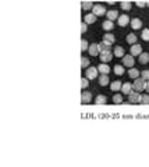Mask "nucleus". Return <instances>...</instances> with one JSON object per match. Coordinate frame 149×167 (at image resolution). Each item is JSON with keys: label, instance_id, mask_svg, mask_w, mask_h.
Returning a JSON list of instances; mask_svg holds the SVG:
<instances>
[{"label": "nucleus", "instance_id": "f257e3e1", "mask_svg": "<svg viewBox=\"0 0 149 167\" xmlns=\"http://www.w3.org/2000/svg\"><path fill=\"white\" fill-rule=\"evenodd\" d=\"M134 90L135 92H142V90L146 89V81L143 79V78H137L135 79V82H134Z\"/></svg>", "mask_w": 149, "mask_h": 167}, {"label": "nucleus", "instance_id": "f03ea898", "mask_svg": "<svg viewBox=\"0 0 149 167\" xmlns=\"http://www.w3.org/2000/svg\"><path fill=\"white\" fill-rule=\"evenodd\" d=\"M98 68L96 67H89L87 71H85V77L89 78V79H93V78L98 77Z\"/></svg>", "mask_w": 149, "mask_h": 167}, {"label": "nucleus", "instance_id": "7ed1b4c3", "mask_svg": "<svg viewBox=\"0 0 149 167\" xmlns=\"http://www.w3.org/2000/svg\"><path fill=\"white\" fill-rule=\"evenodd\" d=\"M123 63H124L125 67H134V56L132 54H128V56H125L124 54V57H123Z\"/></svg>", "mask_w": 149, "mask_h": 167}, {"label": "nucleus", "instance_id": "20e7f679", "mask_svg": "<svg viewBox=\"0 0 149 167\" xmlns=\"http://www.w3.org/2000/svg\"><path fill=\"white\" fill-rule=\"evenodd\" d=\"M98 47H99V53H100V51H106V50L110 51V49H112V42L103 40L100 45H98Z\"/></svg>", "mask_w": 149, "mask_h": 167}, {"label": "nucleus", "instance_id": "39448f33", "mask_svg": "<svg viewBox=\"0 0 149 167\" xmlns=\"http://www.w3.org/2000/svg\"><path fill=\"white\" fill-rule=\"evenodd\" d=\"M92 11L95 15H103V14L106 13V10H105V7L103 6H100V4H95L92 8Z\"/></svg>", "mask_w": 149, "mask_h": 167}, {"label": "nucleus", "instance_id": "423d86ee", "mask_svg": "<svg viewBox=\"0 0 149 167\" xmlns=\"http://www.w3.org/2000/svg\"><path fill=\"white\" fill-rule=\"evenodd\" d=\"M100 60H102L103 63H107V61H110V60H112V51H109V50L100 51Z\"/></svg>", "mask_w": 149, "mask_h": 167}, {"label": "nucleus", "instance_id": "0eeeda50", "mask_svg": "<svg viewBox=\"0 0 149 167\" xmlns=\"http://www.w3.org/2000/svg\"><path fill=\"white\" fill-rule=\"evenodd\" d=\"M139 97H141L139 92H131L128 95V100L130 103H139Z\"/></svg>", "mask_w": 149, "mask_h": 167}, {"label": "nucleus", "instance_id": "6e6552de", "mask_svg": "<svg viewBox=\"0 0 149 167\" xmlns=\"http://www.w3.org/2000/svg\"><path fill=\"white\" fill-rule=\"evenodd\" d=\"M141 53H142V47L139 45H135V43H134V45L131 46V54H132V56H139Z\"/></svg>", "mask_w": 149, "mask_h": 167}, {"label": "nucleus", "instance_id": "1a4fd4ad", "mask_svg": "<svg viewBox=\"0 0 149 167\" xmlns=\"http://www.w3.org/2000/svg\"><path fill=\"white\" fill-rule=\"evenodd\" d=\"M81 100H82V103H89L91 100H92V95H91V92H82V95H81Z\"/></svg>", "mask_w": 149, "mask_h": 167}, {"label": "nucleus", "instance_id": "9d476101", "mask_svg": "<svg viewBox=\"0 0 149 167\" xmlns=\"http://www.w3.org/2000/svg\"><path fill=\"white\" fill-rule=\"evenodd\" d=\"M89 54H91V56H98V54H99L98 43H92V45L89 46Z\"/></svg>", "mask_w": 149, "mask_h": 167}, {"label": "nucleus", "instance_id": "9b49d317", "mask_svg": "<svg viewBox=\"0 0 149 167\" xmlns=\"http://www.w3.org/2000/svg\"><path fill=\"white\" fill-rule=\"evenodd\" d=\"M84 21L87 22V24H93L95 21H96V15L95 14H87L85 17H84Z\"/></svg>", "mask_w": 149, "mask_h": 167}, {"label": "nucleus", "instance_id": "f8f14e48", "mask_svg": "<svg viewBox=\"0 0 149 167\" xmlns=\"http://www.w3.org/2000/svg\"><path fill=\"white\" fill-rule=\"evenodd\" d=\"M128 21H130L128 15H120V17H118V25H120V26H125L127 24H128Z\"/></svg>", "mask_w": 149, "mask_h": 167}, {"label": "nucleus", "instance_id": "ddd939ff", "mask_svg": "<svg viewBox=\"0 0 149 167\" xmlns=\"http://www.w3.org/2000/svg\"><path fill=\"white\" fill-rule=\"evenodd\" d=\"M131 26H132V29H139V28L142 26L141 19L139 18H132V21H131Z\"/></svg>", "mask_w": 149, "mask_h": 167}, {"label": "nucleus", "instance_id": "4468645a", "mask_svg": "<svg viewBox=\"0 0 149 167\" xmlns=\"http://www.w3.org/2000/svg\"><path fill=\"white\" fill-rule=\"evenodd\" d=\"M131 89H132V85H131V84H128V82L123 84V86H121V90H123V93H125V95H130Z\"/></svg>", "mask_w": 149, "mask_h": 167}, {"label": "nucleus", "instance_id": "2eb2a0df", "mask_svg": "<svg viewBox=\"0 0 149 167\" xmlns=\"http://www.w3.org/2000/svg\"><path fill=\"white\" fill-rule=\"evenodd\" d=\"M114 56L117 57H124V49L121 46H116L114 47Z\"/></svg>", "mask_w": 149, "mask_h": 167}, {"label": "nucleus", "instance_id": "dca6fc26", "mask_svg": "<svg viewBox=\"0 0 149 167\" xmlns=\"http://www.w3.org/2000/svg\"><path fill=\"white\" fill-rule=\"evenodd\" d=\"M121 86H123V84L120 82V81H114V82H112V85H110V89L114 90V92H117V90L121 89Z\"/></svg>", "mask_w": 149, "mask_h": 167}, {"label": "nucleus", "instance_id": "f3484780", "mask_svg": "<svg viewBox=\"0 0 149 167\" xmlns=\"http://www.w3.org/2000/svg\"><path fill=\"white\" fill-rule=\"evenodd\" d=\"M148 61H149L148 53H141V54H139V63H141V64H146Z\"/></svg>", "mask_w": 149, "mask_h": 167}, {"label": "nucleus", "instance_id": "a211bd4d", "mask_svg": "<svg viewBox=\"0 0 149 167\" xmlns=\"http://www.w3.org/2000/svg\"><path fill=\"white\" fill-rule=\"evenodd\" d=\"M98 70H99L102 74H109L110 68H109V65H106V64H99L98 65Z\"/></svg>", "mask_w": 149, "mask_h": 167}, {"label": "nucleus", "instance_id": "6ab92c4d", "mask_svg": "<svg viewBox=\"0 0 149 167\" xmlns=\"http://www.w3.org/2000/svg\"><path fill=\"white\" fill-rule=\"evenodd\" d=\"M103 29H106V31H110V29H113V26H114V24H113L110 19H107V21H105L103 22Z\"/></svg>", "mask_w": 149, "mask_h": 167}, {"label": "nucleus", "instance_id": "aec40b11", "mask_svg": "<svg viewBox=\"0 0 149 167\" xmlns=\"http://www.w3.org/2000/svg\"><path fill=\"white\" fill-rule=\"evenodd\" d=\"M106 14H107V18L110 19V21L118 18V13H117V11H114V10H112V11H107Z\"/></svg>", "mask_w": 149, "mask_h": 167}, {"label": "nucleus", "instance_id": "412c9836", "mask_svg": "<svg viewBox=\"0 0 149 167\" xmlns=\"http://www.w3.org/2000/svg\"><path fill=\"white\" fill-rule=\"evenodd\" d=\"M114 72H116V75H123L124 74V67L121 64H117L114 67Z\"/></svg>", "mask_w": 149, "mask_h": 167}, {"label": "nucleus", "instance_id": "4be33fe9", "mask_svg": "<svg viewBox=\"0 0 149 167\" xmlns=\"http://www.w3.org/2000/svg\"><path fill=\"white\" fill-rule=\"evenodd\" d=\"M99 82H100V85H102V86H106V85L109 84V77H107L106 74H103V75H100Z\"/></svg>", "mask_w": 149, "mask_h": 167}, {"label": "nucleus", "instance_id": "5701e85b", "mask_svg": "<svg viewBox=\"0 0 149 167\" xmlns=\"http://www.w3.org/2000/svg\"><path fill=\"white\" fill-rule=\"evenodd\" d=\"M128 75H130V78H138V77H139V71L135 70V68H130Z\"/></svg>", "mask_w": 149, "mask_h": 167}, {"label": "nucleus", "instance_id": "b1692460", "mask_svg": "<svg viewBox=\"0 0 149 167\" xmlns=\"http://www.w3.org/2000/svg\"><path fill=\"white\" fill-rule=\"evenodd\" d=\"M103 40H107V42H112V43H114V42H116V38H114V35H112V33H105Z\"/></svg>", "mask_w": 149, "mask_h": 167}, {"label": "nucleus", "instance_id": "393cba45", "mask_svg": "<svg viewBox=\"0 0 149 167\" xmlns=\"http://www.w3.org/2000/svg\"><path fill=\"white\" fill-rule=\"evenodd\" d=\"M127 42H128L130 45H134V43L137 42V36H135L134 33H130V35L127 36Z\"/></svg>", "mask_w": 149, "mask_h": 167}, {"label": "nucleus", "instance_id": "a878e982", "mask_svg": "<svg viewBox=\"0 0 149 167\" xmlns=\"http://www.w3.org/2000/svg\"><path fill=\"white\" fill-rule=\"evenodd\" d=\"M82 8H84V10H91V8H93V4L91 1H84V3H82Z\"/></svg>", "mask_w": 149, "mask_h": 167}, {"label": "nucleus", "instance_id": "bb28decb", "mask_svg": "<svg viewBox=\"0 0 149 167\" xmlns=\"http://www.w3.org/2000/svg\"><path fill=\"white\" fill-rule=\"evenodd\" d=\"M95 102L98 103V104H105L106 103V96H102V95H99V96L96 97V100Z\"/></svg>", "mask_w": 149, "mask_h": 167}, {"label": "nucleus", "instance_id": "cd10ccee", "mask_svg": "<svg viewBox=\"0 0 149 167\" xmlns=\"http://www.w3.org/2000/svg\"><path fill=\"white\" fill-rule=\"evenodd\" d=\"M139 103H143V104H149V96L148 95H142L139 97Z\"/></svg>", "mask_w": 149, "mask_h": 167}, {"label": "nucleus", "instance_id": "c85d7f7f", "mask_svg": "<svg viewBox=\"0 0 149 167\" xmlns=\"http://www.w3.org/2000/svg\"><path fill=\"white\" fill-rule=\"evenodd\" d=\"M121 8H123V10H131V3L130 1H124V3H121Z\"/></svg>", "mask_w": 149, "mask_h": 167}, {"label": "nucleus", "instance_id": "c756f323", "mask_svg": "<svg viewBox=\"0 0 149 167\" xmlns=\"http://www.w3.org/2000/svg\"><path fill=\"white\" fill-rule=\"evenodd\" d=\"M141 36H142L143 40H149V29H143Z\"/></svg>", "mask_w": 149, "mask_h": 167}, {"label": "nucleus", "instance_id": "7c9ffc66", "mask_svg": "<svg viewBox=\"0 0 149 167\" xmlns=\"http://www.w3.org/2000/svg\"><path fill=\"white\" fill-rule=\"evenodd\" d=\"M141 75H142V78L145 81H149V70H143L142 72H141Z\"/></svg>", "mask_w": 149, "mask_h": 167}, {"label": "nucleus", "instance_id": "2f4dec72", "mask_svg": "<svg viewBox=\"0 0 149 167\" xmlns=\"http://www.w3.org/2000/svg\"><path fill=\"white\" fill-rule=\"evenodd\" d=\"M113 102L114 103H121L123 102V96H121V95H116V96L113 97Z\"/></svg>", "mask_w": 149, "mask_h": 167}, {"label": "nucleus", "instance_id": "473e14b6", "mask_svg": "<svg viewBox=\"0 0 149 167\" xmlns=\"http://www.w3.org/2000/svg\"><path fill=\"white\" fill-rule=\"evenodd\" d=\"M81 49H82V51H85V50H88V42L84 39L82 42H81Z\"/></svg>", "mask_w": 149, "mask_h": 167}, {"label": "nucleus", "instance_id": "72a5a7b5", "mask_svg": "<svg viewBox=\"0 0 149 167\" xmlns=\"http://www.w3.org/2000/svg\"><path fill=\"white\" fill-rule=\"evenodd\" d=\"M81 86H82V89H85L88 86V78H82L81 79Z\"/></svg>", "mask_w": 149, "mask_h": 167}, {"label": "nucleus", "instance_id": "f704fd0d", "mask_svg": "<svg viewBox=\"0 0 149 167\" xmlns=\"http://www.w3.org/2000/svg\"><path fill=\"white\" fill-rule=\"evenodd\" d=\"M81 64H82V67H88V65H89V60H88L87 57H82V60H81Z\"/></svg>", "mask_w": 149, "mask_h": 167}, {"label": "nucleus", "instance_id": "c9c22d12", "mask_svg": "<svg viewBox=\"0 0 149 167\" xmlns=\"http://www.w3.org/2000/svg\"><path fill=\"white\" fill-rule=\"evenodd\" d=\"M88 29V24L87 22H82V25H81V31H82V33H85Z\"/></svg>", "mask_w": 149, "mask_h": 167}, {"label": "nucleus", "instance_id": "e433bc0d", "mask_svg": "<svg viewBox=\"0 0 149 167\" xmlns=\"http://www.w3.org/2000/svg\"><path fill=\"white\" fill-rule=\"evenodd\" d=\"M137 6L138 7H143L145 6V3H143V1H137Z\"/></svg>", "mask_w": 149, "mask_h": 167}, {"label": "nucleus", "instance_id": "4c0bfd02", "mask_svg": "<svg viewBox=\"0 0 149 167\" xmlns=\"http://www.w3.org/2000/svg\"><path fill=\"white\" fill-rule=\"evenodd\" d=\"M146 90H148V92H149V81H148V82H146Z\"/></svg>", "mask_w": 149, "mask_h": 167}, {"label": "nucleus", "instance_id": "58836bf2", "mask_svg": "<svg viewBox=\"0 0 149 167\" xmlns=\"http://www.w3.org/2000/svg\"><path fill=\"white\" fill-rule=\"evenodd\" d=\"M146 6H148V7H149V1H148V3H146Z\"/></svg>", "mask_w": 149, "mask_h": 167}]
</instances>
